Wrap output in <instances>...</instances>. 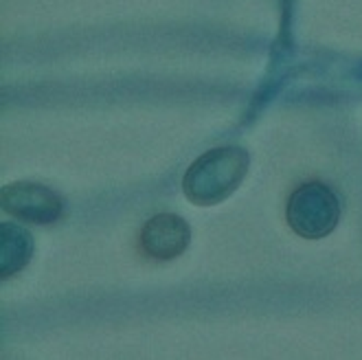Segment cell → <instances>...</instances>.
<instances>
[{"mask_svg":"<svg viewBox=\"0 0 362 360\" xmlns=\"http://www.w3.org/2000/svg\"><path fill=\"white\" fill-rule=\"evenodd\" d=\"M191 240L189 224L174 214H158L141 228V248L150 260L169 262L180 257Z\"/></svg>","mask_w":362,"mask_h":360,"instance_id":"277c9868","label":"cell"},{"mask_svg":"<svg viewBox=\"0 0 362 360\" xmlns=\"http://www.w3.org/2000/svg\"><path fill=\"white\" fill-rule=\"evenodd\" d=\"M288 224L296 236L305 240H321L336 228L340 220V200L323 182H305L288 200Z\"/></svg>","mask_w":362,"mask_h":360,"instance_id":"7a4b0ae2","label":"cell"},{"mask_svg":"<svg viewBox=\"0 0 362 360\" xmlns=\"http://www.w3.org/2000/svg\"><path fill=\"white\" fill-rule=\"evenodd\" d=\"M250 154L244 147L224 145L209 150L187 169L182 178L185 196L200 207L218 204L228 198L244 180Z\"/></svg>","mask_w":362,"mask_h":360,"instance_id":"6da1fadb","label":"cell"},{"mask_svg":"<svg viewBox=\"0 0 362 360\" xmlns=\"http://www.w3.org/2000/svg\"><path fill=\"white\" fill-rule=\"evenodd\" d=\"M33 252L31 233L18 224H0V277L9 279L18 270H23Z\"/></svg>","mask_w":362,"mask_h":360,"instance_id":"5b68a950","label":"cell"},{"mask_svg":"<svg viewBox=\"0 0 362 360\" xmlns=\"http://www.w3.org/2000/svg\"><path fill=\"white\" fill-rule=\"evenodd\" d=\"M0 204L13 218L31 224H53L64 214V200L37 182H13L0 194Z\"/></svg>","mask_w":362,"mask_h":360,"instance_id":"3957f363","label":"cell"}]
</instances>
